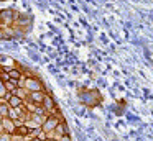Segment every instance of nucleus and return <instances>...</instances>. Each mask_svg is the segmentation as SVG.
<instances>
[{
    "instance_id": "nucleus-1",
    "label": "nucleus",
    "mask_w": 153,
    "mask_h": 141,
    "mask_svg": "<svg viewBox=\"0 0 153 141\" xmlns=\"http://www.w3.org/2000/svg\"><path fill=\"white\" fill-rule=\"evenodd\" d=\"M18 13H20V12H17V10H13V8L2 10V16H0V20H2L4 26L15 25V21H17V18H18Z\"/></svg>"
},
{
    "instance_id": "nucleus-2",
    "label": "nucleus",
    "mask_w": 153,
    "mask_h": 141,
    "mask_svg": "<svg viewBox=\"0 0 153 141\" xmlns=\"http://www.w3.org/2000/svg\"><path fill=\"white\" fill-rule=\"evenodd\" d=\"M23 89H27L28 92H41V90H45L43 84H41L36 77H27L25 79Z\"/></svg>"
},
{
    "instance_id": "nucleus-3",
    "label": "nucleus",
    "mask_w": 153,
    "mask_h": 141,
    "mask_svg": "<svg viewBox=\"0 0 153 141\" xmlns=\"http://www.w3.org/2000/svg\"><path fill=\"white\" fill-rule=\"evenodd\" d=\"M15 26H18L20 30H23L25 33L30 31L31 28V16L27 15V13H18V18L15 21Z\"/></svg>"
},
{
    "instance_id": "nucleus-4",
    "label": "nucleus",
    "mask_w": 153,
    "mask_h": 141,
    "mask_svg": "<svg viewBox=\"0 0 153 141\" xmlns=\"http://www.w3.org/2000/svg\"><path fill=\"white\" fill-rule=\"evenodd\" d=\"M63 121V118H58V117H53V115H50L48 117V120L43 123V126H41V130L45 131V133H51V131L56 130V126Z\"/></svg>"
},
{
    "instance_id": "nucleus-5",
    "label": "nucleus",
    "mask_w": 153,
    "mask_h": 141,
    "mask_svg": "<svg viewBox=\"0 0 153 141\" xmlns=\"http://www.w3.org/2000/svg\"><path fill=\"white\" fill-rule=\"evenodd\" d=\"M82 100H84V103L86 105H97L99 103V100H100V97L97 95V92H94V90H91V92H86V94H82Z\"/></svg>"
},
{
    "instance_id": "nucleus-6",
    "label": "nucleus",
    "mask_w": 153,
    "mask_h": 141,
    "mask_svg": "<svg viewBox=\"0 0 153 141\" xmlns=\"http://www.w3.org/2000/svg\"><path fill=\"white\" fill-rule=\"evenodd\" d=\"M45 97H46V92L41 90V92H30V95H28V100L31 102V103L35 105H41L45 100Z\"/></svg>"
},
{
    "instance_id": "nucleus-7",
    "label": "nucleus",
    "mask_w": 153,
    "mask_h": 141,
    "mask_svg": "<svg viewBox=\"0 0 153 141\" xmlns=\"http://www.w3.org/2000/svg\"><path fill=\"white\" fill-rule=\"evenodd\" d=\"M2 126H4V131H5V133H10V134H15V133H17V125H15V121L10 120L8 117L2 120Z\"/></svg>"
},
{
    "instance_id": "nucleus-8",
    "label": "nucleus",
    "mask_w": 153,
    "mask_h": 141,
    "mask_svg": "<svg viewBox=\"0 0 153 141\" xmlns=\"http://www.w3.org/2000/svg\"><path fill=\"white\" fill-rule=\"evenodd\" d=\"M64 134H69V130H68L66 121L63 120V121H61V123L56 126V130H54V140L59 141V138H61V136H64Z\"/></svg>"
},
{
    "instance_id": "nucleus-9",
    "label": "nucleus",
    "mask_w": 153,
    "mask_h": 141,
    "mask_svg": "<svg viewBox=\"0 0 153 141\" xmlns=\"http://www.w3.org/2000/svg\"><path fill=\"white\" fill-rule=\"evenodd\" d=\"M0 67H17V62L8 56H2L0 54Z\"/></svg>"
},
{
    "instance_id": "nucleus-10",
    "label": "nucleus",
    "mask_w": 153,
    "mask_h": 141,
    "mask_svg": "<svg viewBox=\"0 0 153 141\" xmlns=\"http://www.w3.org/2000/svg\"><path fill=\"white\" fill-rule=\"evenodd\" d=\"M23 75H25V74L22 72V69L18 67V66H17V67H12L10 71H8V77H10L12 80H20Z\"/></svg>"
},
{
    "instance_id": "nucleus-11",
    "label": "nucleus",
    "mask_w": 153,
    "mask_h": 141,
    "mask_svg": "<svg viewBox=\"0 0 153 141\" xmlns=\"http://www.w3.org/2000/svg\"><path fill=\"white\" fill-rule=\"evenodd\" d=\"M7 103L10 105V108H18V107H22V105H23V100H22V98H18L15 94H12L10 98L7 100Z\"/></svg>"
},
{
    "instance_id": "nucleus-12",
    "label": "nucleus",
    "mask_w": 153,
    "mask_h": 141,
    "mask_svg": "<svg viewBox=\"0 0 153 141\" xmlns=\"http://www.w3.org/2000/svg\"><path fill=\"white\" fill-rule=\"evenodd\" d=\"M48 117H50V115H36V113H31V118H30V120H33L36 125L43 126V123L48 120Z\"/></svg>"
},
{
    "instance_id": "nucleus-13",
    "label": "nucleus",
    "mask_w": 153,
    "mask_h": 141,
    "mask_svg": "<svg viewBox=\"0 0 153 141\" xmlns=\"http://www.w3.org/2000/svg\"><path fill=\"white\" fill-rule=\"evenodd\" d=\"M8 111H10V105L4 100V98H0V115L4 118L8 117Z\"/></svg>"
},
{
    "instance_id": "nucleus-14",
    "label": "nucleus",
    "mask_w": 153,
    "mask_h": 141,
    "mask_svg": "<svg viewBox=\"0 0 153 141\" xmlns=\"http://www.w3.org/2000/svg\"><path fill=\"white\" fill-rule=\"evenodd\" d=\"M15 95H17L18 98H22L23 102H27V100H28V95H30V92H28L27 89H23V87H18L17 90H15Z\"/></svg>"
},
{
    "instance_id": "nucleus-15",
    "label": "nucleus",
    "mask_w": 153,
    "mask_h": 141,
    "mask_svg": "<svg viewBox=\"0 0 153 141\" xmlns=\"http://www.w3.org/2000/svg\"><path fill=\"white\" fill-rule=\"evenodd\" d=\"M5 87H7V92H10V94H15V90L18 89V80H7L5 82Z\"/></svg>"
},
{
    "instance_id": "nucleus-16",
    "label": "nucleus",
    "mask_w": 153,
    "mask_h": 141,
    "mask_svg": "<svg viewBox=\"0 0 153 141\" xmlns=\"http://www.w3.org/2000/svg\"><path fill=\"white\" fill-rule=\"evenodd\" d=\"M25 126H27L28 128V130H30V131H33V130H40V125H36V123H35V121L33 120H25Z\"/></svg>"
},
{
    "instance_id": "nucleus-17",
    "label": "nucleus",
    "mask_w": 153,
    "mask_h": 141,
    "mask_svg": "<svg viewBox=\"0 0 153 141\" xmlns=\"http://www.w3.org/2000/svg\"><path fill=\"white\" fill-rule=\"evenodd\" d=\"M7 87H5V82L2 80V79H0V98H5L7 97Z\"/></svg>"
},
{
    "instance_id": "nucleus-18",
    "label": "nucleus",
    "mask_w": 153,
    "mask_h": 141,
    "mask_svg": "<svg viewBox=\"0 0 153 141\" xmlns=\"http://www.w3.org/2000/svg\"><path fill=\"white\" fill-rule=\"evenodd\" d=\"M17 133H20V134H23V136H27V134L30 133V130H28V128L25 126V125H22V126H18V128H17Z\"/></svg>"
},
{
    "instance_id": "nucleus-19",
    "label": "nucleus",
    "mask_w": 153,
    "mask_h": 141,
    "mask_svg": "<svg viewBox=\"0 0 153 141\" xmlns=\"http://www.w3.org/2000/svg\"><path fill=\"white\" fill-rule=\"evenodd\" d=\"M0 141H13V140H12L10 133H2L0 134Z\"/></svg>"
},
{
    "instance_id": "nucleus-20",
    "label": "nucleus",
    "mask_w": 153,
    "mask_h": 141,
    "mask_svg": "<svg viewBox=\"0 0 153 141\" xmlns=\"http://www.w3.org/2000/svg\"><path fill=\"white\" fill-rule=\"evenodd\" d=\"M12 140L13 141H25V136L20 133H15V134H12Z\"/></svg>"
},
{
    "instance_id": "nucleus-21",
    "label": "nucleus",
    "mask_w": 153,
    "mask_h": 141,
    "mask_svg": "<svg viewBox=\"0 0 153 141\" xmlns=\"http://www.w3.org/2000/svg\"><path fill=\"white\" fill-rule=\"evenodd\" d=\"M59 141H71V136H69V134H64V136L59 138Z\"/></svg>"
},
{
    "instance_id": "nucleus-22",
    "label": "nucleus",
    "mask_w": 153,
    "mask_h": 141,
    "mask_svg": "<svg viewBox=\"0 0 153 141\" xmlns=\"http://www.w3.org/2000/svg\"><path fill=\"white\" fill-rule=\"evenodd\" d=\"M2 133H5V131H4V126H2V123H0V134H2Z\"/></svg>"
},
{
    "instance_id": "nucleus-23",
    "label": "nucleus",
    "mask_w": 153,
    "mask_h": 141,
    "mask_svg": "<svg viewBox=\"0 0 153 141\" xmlns=\"http://www.w3.org/2000/svg\"><path fill=\"white\" fill-rule=\"evenodd\" d=\"M31 141H43V140H40V138H35V140H31Z\"/></svg>"
},
{
    "instance_id": "nucleus-24",
    "label": "nucleus",
    "mask_w": 153,
    "mask_h": 141,
    "mask_svg": "<svg viewBox=\"0 0 153 141\" xmlns=\"http://www.w3.org/2000/svg\"><path fill=\"white\" fill-rule=\"evenodd\" d=\"M2 120H4V117H2V115H0V123H2Z\"/></svg>"
},
{
    "instance_id": "nucleus-25",
    "label": "nucleus",
    "mask_w": 153,
    "mask_h": 141,
    "mask_svg": "<svg viewBox=\"0 0 153 141\" xmlns=\"http://www.w3.org/2000/svg\"><path fill=\"white\" fill-rule=\"evenodd\" d=\"M46 141H56V140H46Z\"/></svg>"
},
{
    "instance_id": "nucleus-26",
    "label": "nucleus",
    "mask_w": 153,
    "mask_h": 141,
    "mask_svg": "<svg viewBox=\"0 0 153 141\" xmlns=\"http://www.w3.org/2000/svg\"><path fill=\"white\" fill-rule=\"evenodd\" d=\"M0 16H2V10H0Z\"/></svg>"
},
{
    "instance_id": "nucleus-27",
    "label": "nucleus",
    "mask_w": 153,
    "mask_h": 141,
    "mask_svg": "<svg viewBox=\"0 0 153 141\" xmlns=\"http://www.w3.org/2000/svg\"><path fill=\"white\" fill-rule=\"evenodd\" d=\"M0 2H5V0H0Z\"/></svg>"
}]
</instances>
